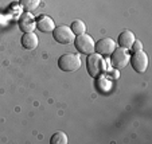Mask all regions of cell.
Returning a JSON list of instances; mask_svg holds the SVG:
<instances>
[{
    "label": "cell",
    "instance_id": "cell-11",
    "mask_svg": "<svg viewBox=\"0 0 152 144\" xmlns=\"http://www.w3.org/2000/svg\"><path fill=\"white\" fill-rule=\"evenodd\" d=\"M135 42V35H133L132 31H129V30H125L123 31L120 35H118V39H117V43L120 47L123 49H131L132 43Z\"/></svg>",
    "mask_w": 152,
    "mask_h": 144
},
{
    "label": "cell",
    "instance_id": "cell-5",
    "mask_svg": "<svg viewBox=\"0 0 152 144\" xmlns=\"http://www.w3.org/2000/svg\"><path fill=\"white\" fill-rule=\"evenodd\" d=\"M129 58H131V55L128 54L126 49L118 47V49H115V51L110 54V65L117 70L124 69L129 64Z\"/></svg>",
    "mask_w": 152,
    "mask_h": 144
},
{
    "label": "cell",
    "instance_id": "cell-6",
    "mask_svg": "<svg viewBox=\"0 0 152 144\" xmlns=\"http://www.w3.org/2000/svg\"><path fill=\"white\" fill-rule=\"evenodd\" d=\"M129 61H131L132 69L135 70L136 73H139V74L144 73L147 70V67H148V57H147V54L143 50L133 51L132 57L129 58Z\"/></svg>",
    "mask_w": 152,
    "mask_h": 144
},
{
    "label": "cell",
    "instance_id": "cell-12",
    "mask_svg": "<svg viewBox=\"0 0 152 144\" xmlns=\"http://www.w3.org/2000/svg\"><path fill=\"white\" fill-rule=\"evenodd\" d=\"M39 4L40 0H19V6L26 12H31L34 10H37Z\"/></svg>",
    "mask_w": 152,
    "mask_h": 144
},
{
    "label": "cell",
    "instance_id": "cell-10",
    "mask_svg": "<svg viewBox=\"0 0 152 144\" xmlns=\"http://www.w3.org/2000/svg\"><path fill=\"white\" fill-rule=\"evenodd\" d=\"M20 42H22V46L26 50H35L39 45V39H38V35L35 32H26L22 37Z\"/></svg>",
    "mask_w": 152,
    "mask_h": 144
},
{
    "label": "cell",
    "instance_id": "cell-7",
    "mask_svg": "<svg viewBox=\"0 0 152 144\" xmlns=\"http://www.w3.org/2000/svg\"><path fill=\"white\" fill-rule=\"evenodd\" d=\"M116 49V42L112 39V38H102L96 43L94 50L97 51V54L100 55H110Z\"/></svg>",
    "mask_w": 152,
    "mask_h": 144
},
{
    "label": "cell",
    "instance_id": "cell-2",
    "mask_svg": "<svg viewBox=\"0 0 152 144\" xmlns=\"http://www.w3.org/2000/svg\"><path fill=\"white\" fill-rule=\"evenodd\" d=\"M86 70L89 73L90 77L97 78L102 74L104 72V59L100 54L92 53L86 58Z\"/></svg>",
    "mask_w": 152,
    "mask_h": 144
},
{
    "label": "cell",
    "instance_id": "cell-1",
    "mask_svg": "<svg viewBox=\"0 0 152 144\" xmlns=\"http://www.w3.org/2000/svg\"><path fill=\"white\" fill-rule=\"evenodd\" d=\"M58 67L62 72L72 73L75 72L81 67V58L78 54H73V53H66L62 54L58 58Z\"/></svg>",
    "mask_w": 152,
    "mask_h": 144
},
{
    "label": "cell",
    "instance_id": "cell-3",
    "mask_svg": "<svg viewBox=\"0 0 152 144\" xmlns=\"http://www.w3.org/2000/svg\"><path fill=\"white\" fill-rule=\"evenodd\" d=\"M74 46L77 49L78 53L81 54H86L89 55L92 53H94V46H96V42L93 40V38L88 34H81L77 35V38L74 39Z\"/></svg>",
    "mask_w": 152,
    "mask_h": 144
},
{
    "label": "cell",
    "instance_id": "cell-8",
    "mask_svg": "<svg viewBox=\"0 0 152 144\" xmlns=\"http://www.w3.org/2000/svg\"><path fill=\"white\" fill-rule=\"evenodd\" d=\"M19 29L23 32H34L35 27H37V19L31 15V12H26L20 15L19 18Z\"/></svg>",
    "mask_w": 152,
    "mask_h": 144
},
{
    "label": "cell",
    "instance_id": "cell-9",
    "mask_svg": "<svg viewBox=\"0 0 152 144\" xmlns=\"http://www.w3.org/2000/svg\"><path fill=\"white\" fill-rule=\"evenodd\" d=\"M37 27L42 32H53L55 29V23L47 15H39L37 18Z\"/></svg>",
    "mask_w": 152,
    "mask_h": 144
},
{
    "label": "cell",
    "instance_id": "cell-13",
    "mask_svg": "<svg viewBox=\"0 0 152 144\" xmlns=\"http://www.w3.org/2000/svg\"><path fill=\"white\" fill-rule=\"evenodd\" d=\"M72 31L74 32V35H81V34H85V31H86V26H85V23H83L82 20H80V19H75L74 22L72 23Z\"/></svg>",
    "mask_w": 152,
    "mask_h": 144
},
{
    "label": "cell",
    "instance_id": "cell-15",
    "mask_svg": "<svg viewBox=\"0 0 152 144\" xmlns=\"http://www.w3.org/2000/svg\"><path fill=\"white\" fill-rule=\"evenodd\" d=\"M131 49L133 50V51H139V50H143V43L141 42H139V40L135 39V42L132 43V46H131Z\"/></svg>",
    "mask_w": 152,
    "mask_h": 144
},
{
    "label": "cell",
    "instance_id": "cell-4",
    "mask_svg": "<svg viewBox=\"0 0 152 144\" xmlns=\"http://www.w3.org/2000/svg\"><path fill=\"white\" fill-rule=\"evenodd\" d=\"M53 37H54L55 42L61 45H70L74 42L75 35L72 31V29L67 26H58L53 31Z\"/></svg>",
    "mask_w": 152,
    "mask_h": 144
},
{
    "label": "cell",
    "instance_id": "cell-14",
    "mask_svg": "<svg viewBox=\"0 0 152 144\" xmlns=\"http://www.w3.org/2000/svg\"><path fill=\"white\" fill-rule=\"evenodd\" d=\"M67 136L65 132H61V131H58V132H55L54 135L51 136V139H50V143L51 144H67Z\"/></svg>",
    "mask_w": 152,
    "mask_h": 144
}]
</instances>
